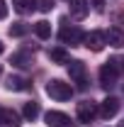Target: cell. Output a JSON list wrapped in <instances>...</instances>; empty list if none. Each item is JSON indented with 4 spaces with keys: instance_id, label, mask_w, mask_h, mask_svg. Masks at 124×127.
I'll use <instances>...</instances> for the list:
<instances>
[{
    "instance_id": "7a4b0ae2",
    "label": "cell",
    "mask_w": 124,
    "mask_h": 127,
    "mask_svg": "<svg viewBox=\"0 0 124 127\" xmlns=\"http://www.w3.org/2000/svg\"><path fill=\"white\" fill-rule=\"evenodd\" d=\"M46 95H51L54 100H68L71 95H73V88H71V83H66V81H49L46 83Z\"/></svg>"
},
{
    "instance_id": "6da1fadb",
    "label": "cell",
    "mask_w": 124,
    "mask_h": 127,
    "mask_svg": "<svg viewBox=\"0 0 124 127\" xmlns=\"http://www.w3.org/2000/svg\"><path fill=\"white\" fill-rule=\"evenodd\" d=\"M59 39H61L63 44H71V47H76V44H83L85 34L80 32V27H76V25H68V22L63 20V22H61V32H59Z\"/></svg>"
},
{
    "instance_id": "603a6c76",
    "label": "cell",
    "mask_w": 124,
    "mask_h": 127,
    "mask_svg": "<svg viewBox=\"0 0 124 127\" xmlns=\"http://www.w3.org/2000/svg\"><path fill=\"white\" fill-rule=\"evenodd\" d=\"M2 51H5V44H2V42H0V54H2Z\"/></svg>"
},
{
    "instance_id": "d4e9b609",
    "label": "cell",
    "mask_w": 124,
    "mask_h": 127,
    "mask_svg": "<svg viewBox=\"0 0 124 127\" xmlns=\"http://www.w3.org/2000/svg\"><path fill=\"white\" fill-rule=\"evenodd\" d=\"M0 115H2V108H0Z\"/></svg>"
},
{
    "instance_id": "d6986e66",
    "label": "cell",
    "mask_w": 124,
    "mask_h": 127,
    "mask_svg": "<svg viewBox=\"0 0 124 127\" xmlns=\"http://www.w3.org/2000/svg\"><path fill=\"white\" fill-rule=\"evenodd\" d=\"M107 64L112 66V68H114V71H117V73H119V76L124 73V56H112Z\"/></svg>"
},
{
    "instance_id": "2e32d148",
    "label": "cell",
    "mask_w": 124,
    "mask_h": 127,
    "mask_svg": "<svg viewBox=\"0 0 124 127\" xmlns=\"http://www.w3.org/2000/svg\"><path fill=\"white\" fill-rule=\"evenodd\" d=\"M22 115L27 117V120H37V115H39V103H24V110H22Z\"/></svg>"
},
{
    "instance_id": "44dd1931",
    "label": "cell",
    "mask_w": 124,
    "mask_h": 127,
    "mask_svg": "<svg viewBox=\"0 0 124 127\" xmlns=\"http://www.w3.org/2000/svg\"><path fill=\"white\" fill-rule=\"evenodd\" d=\"M93 7L97 12H102V10H105V0H93Z\"/></svg>"
},
{
    "instance_id": "8fae6325",
    "label": "cell",
    "mask_w": 124,
    "mask_h": 127,
    "mask_svg": "<svg viewBox=\"0 0 124 127\" xmlns=\"http://www.w3.org/2000/svg\"><path fill=\"white\" fill-rule=\"evenodd\" d=\"M0 127H20V115H17L15 110L2 108V115H0Z\"/></svg>"
},
{
    "instance_id": "ffe728a7",
    "label": "cell",
    "mask_w": 124,
    "mask_h": 127,
    "mask_svg": "<svg viewBox=\"0 0 124 127\" xmlns=\"http://www.w3.org/2000/svg\"><path fill=\"white\" fill-rule=\"evenodd\" d=\"M37 7H39L41 12H49V10L54 7V0H37Z\"/></svg>"
},
{
    "instance_id": "5bb4252c",
    "label": "cell",
    "mask_w": 124,
    "mask_h": 127,
    "mask_svg": "<svg viewBox=\"0 0 124 127\" xmlns=\"http://www.w3.org/2000/svg\"><path fill=\"white\" fill-rule=\"evenodd\" d=\"M34 34H37L39 39H49V37H51V25H49L46 20H39V22L34 25Z\"/></svg>"
},
{
    "instance_id": "3957f363",
    "label": "cell",
    "mask_w": 124,
    "mask_h": 127,
    "mask_svg": "<svg viewBox=\"0 0 124 127\" xmlns=\"http://www.w3.org/2000/svg\"><path fill=\"white\" fill-rule=\"evenodd\" d=\"M68 73H71V81L76 83L78 88H85V83H88V71H85V64L80 61V59L68 61Z\"/></svg>"
},
{
    "instance_id": "5b68a950",
    "label": "cell",
    "mask_w": 124,
    "mask_h": 127,
    "mask_svg": "<svg viewBox=\"0 0 124 127\" xmlns=\"http://www.w3.org/2000/svg\"><path fill=\"white\" fill-rule=\"evenodd\" d=\"M83 44L90 49V51H102L105 44H107V37L102 34V32H90V34H85V39H83Z\"/></svg>"
},
{
    "instance_id": "ac0fdd59",
    "label": "cell",
    "mask_w": 124,
    "mask_h": 127,
    "mask_svg": "<svg viewBox=\"0 0 124 127\" xmlns=\"http://www.w3.org/2000/svg\"><path fill=\"white\" fill-rule=\"evenodd\" d=\"M29 32V27L24 25V22H12V27H10V37H24Z\"/></svg>"
},
{
    "instance_id": "8992f818",
    "label": "cell",
    "mask_w": 124,
    "mask_h": 127,
    "mask_svg": "<svg viewBox=\"0 0 124 127\" xmlns=\"http://www.w3.org/2000/svg\"><path fill=\"white\" fill-rule=\"evenodd\" d=\"M44 120H46L49 127H71V117L66 112H59V110H49L44 115Z\"/></svg>"
},
{
    "instance_id": "4fadbf2b",
    "label": "cell",
    "mask_w": 124,
    "mask_h": 127,
    "mask_svg": "<svg viewBox=\"0 0 124 127\" xmlns=\"http://www.w3.org/2000/svg\"><path fill=\"white\" fill-rule=\"evenodd\" d=\"M12 5H15V10L20 15H27L37 7V0H12Z\"/></svg>"
},
{
    "instance_id": "9a60e30c",
    "label": "cell",
    "mask_w": 124,
    "mask_h": 127,
    "mask_svg": "<svg viewBox=\"0 0 124 127\" xmlns=\"http://www.w3.org/2000/svg\"><path fill=\"white\" fill-rule=\"evenodd\" d=\"M49 59H51L54 64H68V54H66L63 47H56V49L49 51Z\"/></svg>"
},
{
    "instance_id": "52a82bcc",
    "label": "cell",
    "mask_w": 124,
    "mask_h": 127,
    "mask_svg": "<svg viewBox=\"0 0 124 127\" xmlns=\"http://www.w3.org/2000/svg\"><path fill=\"white\" fill-rule=\"evenodd\" d=\"M119 100L117 98H105L102 103H100V117H105V120H109V117H114L117 112H119Z\"/></svg>"
},
{
    "instance_id": "7402d4cb",
    "label": "cell",
    "mask_w": 124,
    "mask_h": 127,
    "mask_svg": "<svg viewBox=\"0 0 124 127\" xmlns=\"http://www.w3.org/2000/svg\"><path fill=\"white\" fill-rule=\"evenodd\" d=\"M7 17V5H5V0H0V20H5Z\"/></svg>"
},
{
    "instance_id": "7c38bea8",
    "label": "cell",
    "mask_w": 124,
    "mask_h": 127,
    "mask_svg": "<svg viewBox=\"0 0 124 127\" xmlns=\"http://www.w3.org/2000/svg\"><path fill=\"white\" fill-rule=\"evenodd\" d=\"M5 86H7L10 91H27V88H29V81L22 78V76H10Z\"/></svg>"
},
{
    "instance_id": "e0dca14e",
    "label": "cell",
    "mask_w": 124,
    "mask_h": 127,
    "mask_svg": "<svg viewBox=\"0 0 124 127\" xmlns=\"http://www.w3.org/2000/svg\"><path fill=\"white\" fill-rule=\"evenodd\" d=\"M12 66L27 68V66H32V56H27V54H12Z\"/></svg>"
},
{
    "instance_id": "cb8c5ba5",
    "label": "cell",
    "mask_w": 124,
    "mask_h": 127,
    "mask_svg": "<svg viewBox=\"0 0 124 127\" xmlns=\"http://www.w3.org/2000/svg\"><path fill=\"white\" fill-rule=\"evenodd\" d=\"M119 127H124V120H122V122H119Z\"/></svg>"
},
{
    "instance_id": "30bf717a",
    "label": "cell",
    "mask_w": 124,
    "mask_h": 127,
    "mask_svg": "<svg viewBox=\"0 0 124 127\" xmlns=\"http://www.w3.org/2000/svg\"><path fill=\"white\" fill-rule=\"evenodd\" d=\"M105 37H107V44H112V47H124V30L122 27H109L105 32Z\"/></svg>"
},
{
    "instance_id": "9c48e42d",
    "label": "cell",
    "mask_w": 124,
    "mask_h": 127,
    "mask_svg": "<svg viewBox=\"0 0 124 127\" xmlns=\"http://www.w3.org/2000/svg\"><path fill=\"white\" fill-rule=\"evenodd\" d=\"M117 78H119V73H117V71H114V68H112L109 64H105V66L100 68V83H102L105 88H112Z\"/></svg>"
},
{
    "instance_id": "277c9868",
    "label": "cell",
    "mask_w": 124,
    "mask_h": 127,
    "mask_svg": "<svg viewBox=\"0 0 124 127\" xmlns=\"http://www.w3.org/2000/svg\"><path fill=\"white\" fill-rule=\"evenodd\" d=\"M97 115H100L97 103H93V100H83V103H78V120H80V122H93Z\"/></svg>"
},
{
    "instance_id": "ba28073f",
    "label": "cell",
    "mask_w": 124,
    "mask_h": 127,
    "mask_svg": "<svg viewBox=\"0 0 124 127\" xmlns=\"http://www.w3.org/2000/svg\"><path fill=\"white\" fill-rule=\"evenodd\" d=\"M68 2H71V15L76 20H85L88 17V12H90L88 0H68Z\"/></svg>"
}]
</instances>
